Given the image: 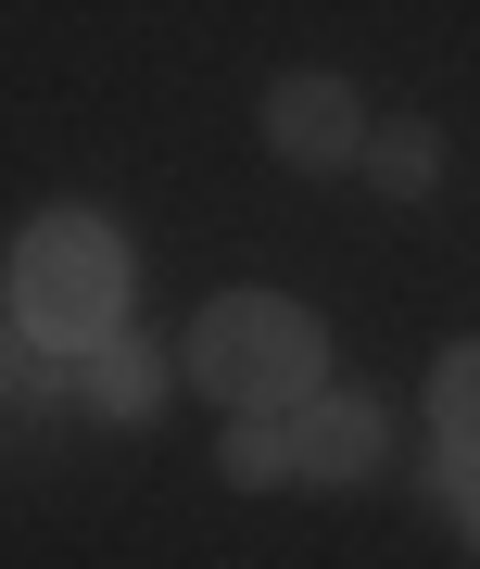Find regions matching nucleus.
Listing matches in <instances>:
<instances>
[{"instance_id":"1","label":"nucleus","mask_w":480,"mask_h":569,"mask_svg":"<svg viewBox=\"0 0 480 569\" xmlns=\"http://www.w3.org/2000/svg\"><path fill=\"white\" fill-rule=\"evenodd\" d=\"M190 380L216 392L228 418H291V406L329 392V342H317L303 305H279V291H228V305H202V329H190Z\"/></svg>"},{"instance_id":"2","label":"nucleus","mask_w":480,"mask_h":569,"mask_svg":"<svg viewBox=\"0 0 480 569\" xmlns=\"http://www.w3.org/2000/svg\"><path fill=\"white\" fill-rule=\"evenodd\" d=\"M114 305H127V253H114V228L101 216H39L13 241V329L26 342H114Z\"/></svg>"},{"instance_id":"3","label":"nucleus","mask_w":480,"mask_h":569,"mask_svg":"<svg viewBox=\"0 0 480 569\" xmlns=\"http://www.w3.org/2000/svg\"><path fill=\"white\" fill-rule=\"evenodd\" d=\"M266 140H279V164H354L367 152V114L341 77H279L266 89Z\"/></svg>"},{"instance_id":"4","label":"nucleus","mask_w":480,"mask_h":569,"mask_svg":"<svg viewBox=\"0 0 480 569\" xmlns=\"http://www.w3.org/2000/svg\"><path fill=\"white\" fill-rule=\"evenodd\" d=\"M291 468L303 481H367V468H380V406H367V392L291 406Z\"/></svg>"},{"instance_id":"5","label":"nucleus","mask_w":480,"mask_h":569,"mask_svg":"<svg viewBox=\"0 0 480 569\" xmlns=\"http://www.w3.org/2000/svg\"><path fill=\"white\" fill-rule=\"evenodd\" d=\"M77 380H89V406H101V418H152V406H164V355H152V342H127V329L77 355Z\"/></svg>"},{"instance_id":"6","label":"nucleus","mask_w":480,"mask_h":569,"mask_svg":"<svg viewBox=\"0 0 480 569\" xmlns=\"http://www.w3.org/2000/svg\"><path fill=\"white\" fill-rule=\"evenodd\" d=\"M430 430L442 443H480V342H456L430 367Z\"/></svg>"},{"instance_id":"7","label":"nucleus","mask_w":480,"mask_h":569,"mask_svg":"<svg viewBox=\"0 0 480 569\" xmlns=\"http://www.w3.org/2000/svg\"><path fill=\"white\" fill-rule=\"evenodd\" d=\"M216 468H228V481H279V468H291V418H228Z\"/></svg>"},{"instance_id":"8","label":"nucleus","mask_w":480,"mask_h":569,"mask_svg":"<svg viewBox=\"0 0 480 569\" xmlns=\"http://www.w3.org/2000/svg\"><path fill=\"white\" fill-rule=\"evenodd\" d=\"M367 164H380V190H430V178H442V140H430V127H380Z\"/></svg>"},{"instance_id":"9","label":"nucleus","mask_w":480,"mask_h":569,"mask_svg":"<svg viewBox=\"0 0 480 569\" xmlns=\"http://www.w3.org/2000/svg\"><path fill=\"white\" fill-rule=\"evenodd\" d=\"M0 392H13V418H51V355L13 342V367H0Z\"/></svg>"},{"instance_id":"10","label":"nucleus","mask_w":480,"mask_h":569,"mask_svg":"<svg viewBox=\"0 0 480 569\" xmlns=\"http://www.w3.org/2000/svg\"><path fill=\"white\" fill-rule=\"evenodd\" d=\"M430 493L468 507V493H480V443H430Z\"/></svg>"},{"instance_id":"11","label":"nucleus","mask_w":480,"mask_h":569,"mask_svg":"<svg viewBox=\"0 0 480 569\" xmlns=\"http://www.w3.org/2000/svg\"><path fill=\"white\" fill-rule=\"evenodd\" d=\"M456 531H468V557H480V493H468V507H456Z\"/></svg>"}]
</instances>
